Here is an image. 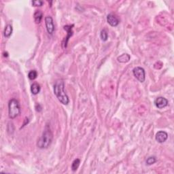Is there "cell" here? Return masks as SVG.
Instances as JSON below:
<instances>
[{"instance_id":"obj_8","label":"cell","mask_w":174,"mask_h":174,"mask_svg":"<svg viewBox=\"0 0 174 174\" xmlns=\"http://www.w3.org/2000/svg\"><path fill=\"white\" fill-rule=\"evenodd\" d=\"M168 138V134L167 133H166L165 131H160L158 132L157 134H156L155 139L158 142L160 143H164L166 141Z\"/></svg>"},{"instance_id":"obj_4","label":"cell","mask_w":174,"mask_h":174,"mask_svg":"<svg viewBox=\"0 0 174 174\" xmlns=\"http://www.w3.org/2000/svg\"><path fill=\"white\" fill-rule=\"evenodd\" d=\"M133 74L134 76L140 82H143L145 79V73L144 69L141 67H136L133 70Z\"/></svg>"},{"instance_id":"obj_2","label":"cell","mask_w":174,"mask_h":174,"mask_svg":"<svg viewBox=\"0 0 174 174\" xmlns=\"http://www.w3.org/2000/svg\"><path fill=\"white\" fill-rule=\"evenodd\" d=\"M52 139H53V135L50 127L46 125L44 129V132L42 133V136L40 137L39 140L38 141L37 145L40 149H46L51 144Z\"/></svg>"},{"instance_id":"obj_1","label":"cell","mask_w":174,"mask_h":174,"mask_svg":"<svg viewBox=\"0 0 174 174\" xmlns=\"http://www.w3.org/2000/svg\"><path fill=\"white\" fill-rule=\"evenodd\" d=\"M54 93L58 100L63 105H68L70 100L65 91V82L62 80H58L54 84Z\"/></svg>"},{"instance_id":"obj_18","label":"cell","mask_w":174,"mask_h":174,"mask_svg":"<svg viewBox=\"0 0 174 174\" xmlns=\"http://www.w3.org/2000/svg\"><path fill=\"white\" fill-rule=\"evenodd\" d=\"M32 5L33 6H42V5L44 4V1H40V0H37V1H31Z\"/></svg>"},{"instance_id":"obj_7","label":"cell","mask_w":174,"mask_h":174,"mask_svg":"<svg viewBox=\"0 0 174 174\" xmlns=\"http://www.w3.org/2000/svg\"><path fill=\"white\" fill-rule=\"evenodd\" d=\"M155 105L159 109L165 108L168 105V100L166 98L163 97H159L155 100Z\"/></svg>"},{"instance_id":"obj_17","label":"cell","mask_w":174,"mask_h":174,"mask_svg":"<svg viewBox=\"0 0 174 174\" xmlns=\"http://www.w3.org/2000/svg\"><path fill=\"white\" fill-rule=\"evenodd\" d=\"M157 162V159L155 157H150L146 160V165H152Z\"/></svg>"},{"instance_id":"obj_5","label":"cell","mask_w":174,"mask_h":174,"mask_svg":"<svg viewBox=\"0 0 174 174\" xmlns=\"http://www.w3.org/2000/svg\"><path fill=\"white\" fill-rule=\"evenodd\" d=\"M45 24L48 33L50 34V35H52L54 31H55V27H54L52 18L50 17V16L46 17L45 18Z\"/></svg>"},{"instance_id":"obj_6","label":"cell","mask_w":174,"mask_h":174,"mask_svg":"<svg viewBox=\"0 0 174 174\" xmlns=\"http://www.w3.org/2000/svg\"><path fill=\"white\" fill-rule=\"evenodd\" d=\"M107 21H108L109 25L112 27H116L120 23V21H119L118 17L114 14H109L107 16Z\"/></svg>"},{"instance_id":"obj_9","label":"cell","mask_w":174,"mask_h":174,"mask_svg":"<svg viewBox=\"0 0 174 174\" xmlns=\"http://www.w3.org/2000/svg\"><path fill=\"white\" fill-rule=\"evenodd\" d=\"M74 27V25H65L63 27V29L65 30V31L68 32V35H67L66 39H65V42H64V48H66L67 46H68V42L70 38H71V36L73 35V31H72V28Z\"/></svg>"},{"instance_id":"obj_12","label":"cell","mask_w":174,"mask_h":174,"mask_svg":"<svg viewBox=\"0 0 174 174\" xmlns=\"http://www.w3.org/2000/svg\"><path fill=\"white\" fill-rule=\"evenodd\" d=\"M40 90H41V87H40V85L38 83H33V84L31 85V91L33 95H38L40 92Z\"/></svg>"},{"instance_id":"obj_13","label":"cell","mask_w":174,"mask_h":174,"mask_svg":"<svg viewBox=\"0 0 174 174\" xmlns=\"http://www.w3.org/2000/svg\"><path fill=\"white\" fill-rule=\"evenodd\" d=\"M13 26L11 25H7L5 27L3 35H4L6 38H10L11 36L12 33H13Z\"/></svg>"},{"instance_id":"obj_14","label":"cell","mask_w":174,"mask_h":174,"mask_svg":"<svg viewBox=\"0 0 174 174\" xmlns=\"http://www.w3.org/2000/svg\"><path fill=\"white\" fill-rule=\"evenodd\" d=\"M80 160L79 159H75L72 164V169L73 171H76L78 169L79 166H80Z\"/></svg>"},{"instance_id":"obj_15","label":"cell","mask_w":174,"mask_h":174,"mask_svg":"<svg viewBox=\"0 0 174 174\" xmlns=\"http://www.w3.org/2000/svg\"><path fill=\"white\" fill-rule=\"evenodd\" d=\"M100 37H101V39H102V41L106 42L108 40V31H107L106 29L102 30V31H101V33H100Z\"/></svg>"},{"instance_id":"obj_10","label":"cell","mask_w":174,"mask_h":174,"mask_svg":"<svg viewBox=\"0 0 174 174\" xmlns=\"http://www.w3.org/2000/svg\"><path fill=\"white\" fill-rule=\"evenodd\" d=\"M33 18L35 23L39 24L40 22L42 21V18H43V13H42V11L37 10L35 13H34Z\"/></svg>"},{"instance_id":"obj_3","label":"cell","mask_w":174,"mask_h":174,"mask_svg":"<svg viewBox=\"0 0 174 174\" xmlns=\"http://www.w3.org/2000/svg\"><path fill=\"white\" fill-rule=\"evenodd\" d=\"M21 106L19 101L12 99L8 103V114L11 119H15L21 114Z\"/></svg>"},{"instance_id":"obj_16","label":"cell","mask_w":174,"mask_h":174,"mask_svg":"<svg viewBox=\"0 0 174 174\" xmlns=\"http://www.w3.org/2000/svg\"><path fill=\"white\" fill-rule=\"evenodd\" d=\"M28 77L31 80H33L38 77V72L35 70L30 71L28 74Z\"/></svg>"},{"instance_id":"obj_11","label":"cell","mask_w":174,"mask_h":174,"mask_svg":"<svg viewBox=\"0 0 174 174\" xmlns=\"http://www.w3.org/2000/svg\"><path fill=\"white\" fill-rule=\"evenodd\" d=\"M131 56L128 54H122V55L119 56L118 58H117V60H118V62L122 63H127L130 60Z\"/></svg>"}]
</instances>
